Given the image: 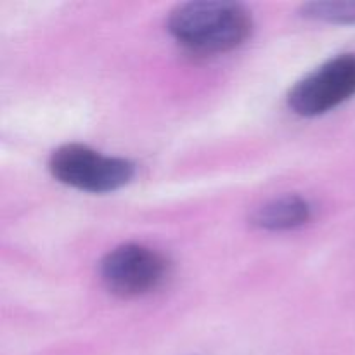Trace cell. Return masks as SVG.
<instances>
[{"instance_id":"cell-5","label":"cell","mask_w":355,"mask_h":355,"mask_svg":"<svg viewBox=\"0 0 355 355\" xmlns=\"http://www.w3.org/2000/svg\"><path fill=\"white\" fill-rule=\"evenodd\" d=\"M312 218V207L300 196H283L257 208L252 224L266 231H288L300 227Z\"/></svg>"},{"instance_id":"cell-3","label":"cell","mask_w":355,"mask_h":355,"mask_svg":"<svg viewBox=\"0 0 355 355\" xmlns=\"http://www.w3.org/2000/svg\"><path fill=\"white\" fill-rule=\"evenodd\" d=\"M355 96V54L329 59L305 78L288 96V104L300 116H319Z\"/></svg>"},{"instance_id":"cell-6","label":"cell","mask_w":355,"mask_h":355,"mask_svg":"<svg viewBox=\"0 0 355 355\" xmlns=\"http://www.w3.org/2000/svg\"><path fill=\"white\" fill-rule=\"evenodd\" d=\"M302 16L326 23L354 24L355 0L349 2H311L302 6Z\"/></svg>"},{"instance_id":"cell-1","label":"cell","mask_w":355,"mask_h":355,"mask_svg":"<svg viewBox=\"0 0 355 355\" xmlns=\"http://www.w3.org/2000/svg\"><path fill=\"white\" fill-rule=\"evenodd\" d=\"M253 21L246 7L234 2L180 3L168 17V30L189 51L218 54L239 47L252 35Z\"/></svg>"},{"instance_id":"cell-4","label":"cell","mask_w":355,"mask_h":355,"mask_svg":"<svg viewBox=\"0 0 355 355\" xmlns=\"http://www.w3.org/2000/svg\"><path fill=\"white\" fill-rule=\"evenodd\" d=\"M168 262L162 253L144 245H121L101 262V277L111 293L118 297H139L156 290L163 283Z\"/></svg>"},{"instance_id":"cell-2","label":"cell","mask_w":355,"mask_h":355,"mask_svg":"<svg viewBox=\"0 0 355 355\" xmlns=\"http://www.w3.org/2000/svg\"><path fill=\"white\" fill-rule=\"evenodd\" d=\"M49 168L59 182L89 193H111L127 186L135 173L134 163L104 156L83 144H64L49 159Z\"/></svg>"}]
</instances>
